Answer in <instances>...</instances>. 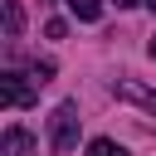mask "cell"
Returning a JSON list of instances; mask_svg holds the SVG:
<instances>
[{"label": "cell", "instance_id": "cell-1", "mask_svg": "<svg viewBox=\"0 0 156 156\" xmlns=\"http://www.w3.org/2000/svg\"><path fill=\"white\" fill-rule=\"evenodd\" d=\"M49 146L54 151H73L78 146V107L73 102L54 107V117H49Z\"/></svg>", "mask_w": 156, "mask_h": 156}, {"label": "cell", "instance_id": "cell-2", "mask_svg": "<svg viewBox=\"0 0 156 156\" xmlns=\"http://www.w3.org/2000/svg\"><path fill=\"white\" fill-rule=\"evenodd\" d=\"M0 102L5 107H34V88L24 83V73H0Z\"/></svg>", "mask_w": 156, "mask_h": 156}, {"label": "cell", "instance_id": "cell-3", "mask_svg": "<svg viewBox=\"0 0 156 156\" xmlns=\"http://www.w3.org/2000/svg\"><path fill=\"white\" fill-rule=\"evenodd\" d=\"M0 156H34V136L24 127H5V141H0Z\"/></svg>", "mask_w": 156, "mask_h": 156}, {"label": "cell", "instance_id": "cell-4", "mask_svg": "<svg viewBox=\"0 0 156 156\" xmlns=\"http://www.w3.org/2000/svg\"><path fill=\"white\" fill-rule=\"evenodd\" d=\"M24 34V10H20V0H5V39L15 44Z\"/></svg>", "mask_w": 156, "mask_h": 156}, {"label": "cell", "instance_id": "cell-5", "mask_svg": "<svg viewBox=\"0 0 156 156\" xmlns=\"http://www.w3.org/2000/svg\"><path fill=\"white\" fill-rule=\"evenodd\" d=\"M68 10L88 24V20H98V15H102V0H68Z\"/></svg>", "mask_w": 156, "mask_h": 156}, {"label": "cell", "instance_id": "cell-6", "mask_svg": "<svg viewBox=\"0 0 156 156\" xmlns=\"http://www.w3.org/2000/svg\"><path fill=\"white\" fill-rule=\"evenodd\" d=\"M88 156H127V146H117V141H107V136H98V141L88 146Z\"/></svg>", "mask_w": 156, "mask_h": 156}, {"label": "cell", "instance_id": "cell-7", "mask_svg": "<svg viewBox=\"0 0 156 156\" xmlns=\"http://www.w3.org/2000/svg\"><path fill=\"white\" fill-rule=\"evenodd\" d=\"M117 5H146V0H117Z\"/></svg>", "mask_w": 156, "mask_h": 156}, {"label": "cell", "instance_id": "cell-8", "mask_svg": "<svg viewBox=\"0 0 156 156\" xmlns=\"http://www.w3.org/2000/svg\"><path fill=\"white\" fill-rule=\"evenodd\" d=\"M146 102H151V112H156V93H151V98H146Z\"/></svg>", "mask_w": 156, "mask_h": 156}, {"label": "cell", "instance_id": "cell-9", "mask_svg": "<svg viewBox=\"0 0 156 156\" xmlns=\"http://www.w3.org/2000/svg\"><path fill=\"white\" fill-rule=\"evenodd\" d=\"M146 10H156V0H146Z\"/></svg>", "mask_w": 156, "mask_h": 156}, {"label": "cell", "instance_id": "cell-10", "mask_svg": "<svg viewBox=\"0 0 156 156\" xmlns=\"http://www.w3.org/2000/svg\"><path fill=\"white\" fill-rule=\"evenodd\" d=\"M151 58H156V39H151Z\"/></svg>", "mask_w": 156, "mask_h": 156}]
</instances>
